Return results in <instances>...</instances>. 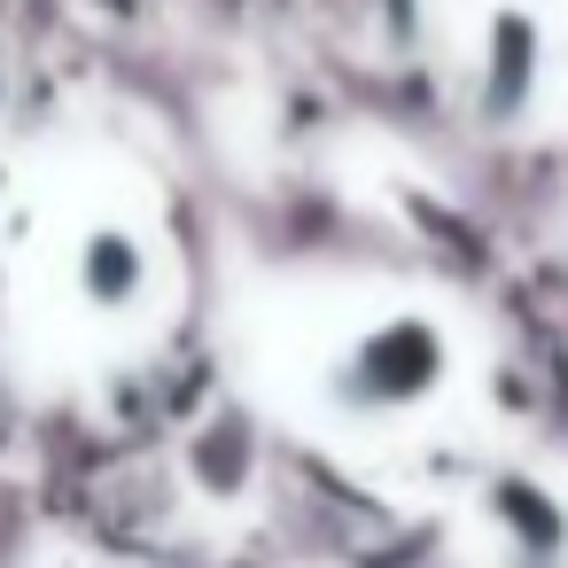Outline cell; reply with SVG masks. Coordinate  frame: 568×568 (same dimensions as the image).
I'll use <instances>...</instances> for the list:
<instances>
[{"mask_svg":"<svg viewBox=\"0 0 568 568\" xmlns=\"http://www.w3.org/2000/svg\"><path fill=\"white\" fill-rule=\"evenodd\" d=\"M483 514H490V529L506 537L514 568H560V560H568V506H560L545 483H529V475H490V483H483Z\"/></svg>","mask_w":568,"mask_h":568,"instance_id":"3","label":"cell"},{"mask_svg":"<svg viewBox=\"0 0 568 568\" xmlns=\"http://www.w3.org/2000/svg\"><path fill=\"white\" fill-rule=\"evenodd\" d=\"M452 374V343L428 312H389L382 327H366L335 366H327V397L351 413V420H389V413H413L444 389Z\"/></svg>","mask_w":568,"mask_h":568,"instance_id":"1","label":"cell"},{"mask_svg":"<svg viewBox=\"0 0 568 568\" xmlns=\"http://www.w3.org/2000/svg\"><path fill=\"white\" fill-rule=\"evenodd\" d=\"M545 79V32L529 9H498L483 32V79H475V110L483 125H521Z\"/></svg>","mask_w":568,"mask_h":568,"instance_id":"2","label":"cell"},{"mask_svg":"<svg viewBox=\"0 0 568 568\" xmlns=\"http://www.w3.org/2000/svg\"><path fill=\"white\" fill-rule=\"evenodd\" d=\"M71 281L94 312H133L149 296V242L133 226H87L79 257H71Z\"/></svg>","mask_w":568,"mask_h":568,"instance_id":"4","label":"cell"},{"mask_svg":"<svg viewBox=\"0 0 568 568\" xmlns=\"http://www.w3.org/2000/svg\"><path fill=\"white\" fill-rule=\"evenodd\" d=\"M0 102H9V71H0Z\"/></svg>","mask_w":568,"mask_h":568,"instance_id":"5","label":"cell"}]
</instances>
